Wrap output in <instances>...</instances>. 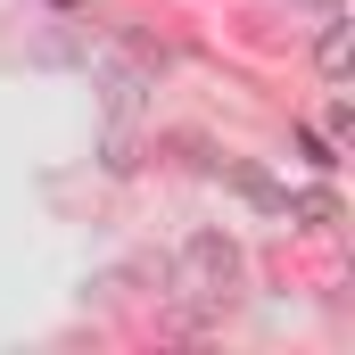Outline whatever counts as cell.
Returning <instances> with one entry per match:
<instances>
[{
    "mask_svg": "<svg viewBox=\"0 0 355 355\" xmlns=\"http://www.w3.org/2000/svg\"><path fill=\"white\" fill-rule=\"evenodd\" d=\"M166 281H174V297L190 314H223V306L240 297V281H248V248H240L232 232L198 223V232L182 240V257L166 265Z\"/></svg>",
    "mask_w": 355,
    "mask_h": 355,
    "instance_id": "cell-1",
    "label": "cell"
},
{
    "mask_svg": "<svg viewBox=\"0 0 355 355\" xmlns=\"http://www.w3.org/2000/svg\"><path fill=\"white\" fill-rule=\"evenodd\" d=\"M347 58H355V25L339 8H322V33H314V67L331 75V83H347Z\"/></svg>",
    "mask_w": 355,
    "mask_h": 355,
    "instance_id": "cell-2",
    "label": "cell"
},
{
    "mask_svg": "<svg viewBox=\"0 0 355 355\" xmlns=\"http://www.w3.org/2000/svg\"><path fill=\"white\" fill-rule=\"evenodd\" d=\"M281 215H297L306 232H331V223H339V198H331V190H297V198H281Z\"/></svg>",
    "mask_w": 355,
    "mask_h": 355,
    "instance_id": "cell-3",
    "label": "cell"
},
{
    "mask_svg": "<svg viewBox=\"0 0 355 355\" xmlns=\"http://www.w3.org/2000/svg\"><path fill=\"white\" fill-rule=\"evenodd\" d=\"M132 107H141V75H124V67H116V75H107V116H116V124H132Z\"/></svg>",
    "mask_w": 355,
    "mask_h": 355,
    "instance_id": "cell-4",
    "label": "cell"
},
{
    "mask_svg": "<svg viewBox=\"0 0 355 355\" xmlns=\"http://www.w3.org/2000/svg\"><path fill=\"white\" fill-rule=\"evenodd\" d=\"M314 8H339V0H314Z\"/></svg>",
    "mask_w": 355,
    "mask_h": 355,
    "instance_id": "cell-5",
    "label": "cell"
}]
</instances>
